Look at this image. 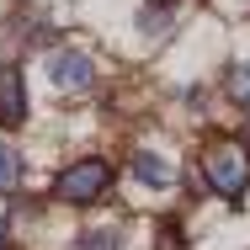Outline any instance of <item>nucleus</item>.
<instances>
[{"mask_svg": "<svg viewBox=\"0 0 250 250\" xmlns=\"http://www.w3.org/2000/svg\"><path fill=\"white\" fill-rule=\"evenodd\" d=\"M176 11H181V0H149V5L139 11V32H144V38L170 32V27H176Z\"/></svg>", "mask_w": 250, "mask_h": 250, "instance_id": "nucleus-6", "label": "nucleus"}, {"mask_svg": "<svg viewBox=\"0 0 250 250\" xmlns=\"http://www.w3.org/2000/svg\"><path fill=\"white\" fill-rule=\"evenodd\" d=\"M106 187H112V165H106V160H75V165L59 170L53 197L69 202V208H85V202L106 197Z\"/></svg>", "mask_w": 250, "mask_h": 250, "instance_id": "nucleus-2", "label": "nucleus"}, {"mask_svg": "<svg viewBox=\"0 0 250 250\" xmlns=\"http://www.w3.org/2000/svg\"><path fill=\"white\" fill-rule=\"evenodd\" d=\"M245 144H250V133H245Z\"/></svg>", "mask_w": 250, "mask_h": 250, "instance_id": "nucleus-11", "label": "nucleus"}, {"mask_svg": "<svg viewBox=\"0 0 250 250\" xmlns=\"http://www.w3.org/2000/svg\"><path fill=\"white\" fill-rule=\"evenodd\" d=\"M75 250H123V229H117V224H96V229H80Z\"/></svg>", "mask_w": 250, "mask_h": 250, "instance_id": "nucleus-7", "label": "nucleus"}, {"mask_svg": "<svg viewBox=\"0 0 250 250\" xmlns=\"http://www.w3.org/2000/svg\"><path fill=\"white\" fill-rule=\"evenodd\" d=\"M128 170H133V181H139V187H149V192H165V187H176V165H170L165 154H154V149H133Z\"/></svg>", "mask_w": 250, "mask_h": 250, "instance_id": "nucleus-4", "label": "nucleus"}, {"mask_svg": "<svg viewBox=\"0 0 250 250\" xmlns=\"http://www.w3.org/2000/svg\"><path fill=\"white\" fill-rule=\"evenodd\" d=\"M11 245V224H5V218H0V250Z\"/></svg>", "mask_w": 250, "mask_h": 250, "instance_id": "nucleus-10", "label": "nucleus"}, {"mask_svg": "<svg viewBox=\"0 0 250 250\" xmlns=\"http://www.w3.org/2000/svg\"><path fill=\"white\" fill-rule=\"evenodd\" d=\"M27 117V91H21V69L0 64V128H21Z\"/></svg>", "mask_w": 250, "mask_h": 250, "instance_id": "nucleus-5", "label": "nucleus"}, {"mask_svg": "<svg viewBox=\"0 0 250 250\" xmlns=\"http://www.w3.org/2000/svg\"><path fill=\"white\" fill-rule=\"evenodd\" d=\"M224 91H229V101H234V106H245V112H250V64H245V59H240V64H229Z\"/></svg>", "mask_w": 250, "mask_h": 250, "instance_id": "nucleus-9", "label": "nucleus"}, {"mask_svg": "<svg viewBox=\"0 0 250 250\" xmlns=\"http://www.w3.org/2000/svg\"><path fill=\"white\" fill-rule=\"evenodd\" d=\"M202 176H208V187L218 192V197L240 202L250 187V154L234 144V139H213L208 149H202Z\"/></svg>", "mask_w": 250, "mask_h": 250, "instance_id": "nucleus-1", "label": "nucleus"}, {"mask_svg": "<svg viewBox=\"0 0 250 250\" xmlns=\"http://www.w3.org/2000/svg\"><path fill=\"white\" fill-rule=\"evenodd\" d=\"M48 80L59 91H85L96 80V59L85 48H53L48 53Z\"/></svg>", "mask_w": 250, "mask_h": 250, "instance_id": "nucleus-3", "label": "nucleus"}, {"mask_svg": "<svg viewBox=\"0 0 250 250\" xmlns=\"http://www.w3.org/2000/svg\"><path fill=\"white\" fill-rule=\"evenodd\" d=\"M0 192H21V149L16 144H0Z\"/></svg>", "mask_w": 250, "mask_h": 250, "instance_id": "nucleus-8", "label": "nucleus"}]
</instances>
